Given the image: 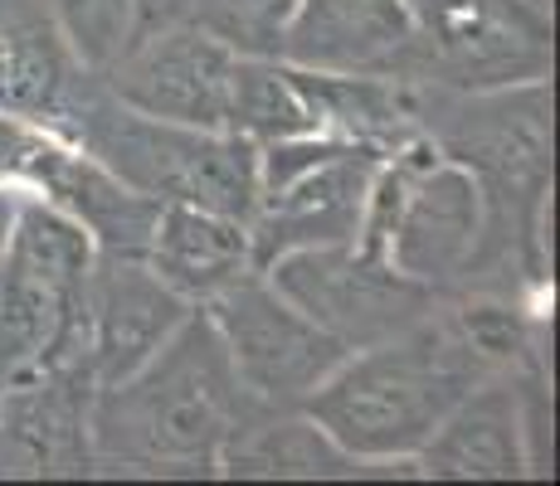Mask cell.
Returning a JSON list of instances; mask_svg holds the SVG:
<instances>
[{"label": "cell", "instance_id": "4", "mask_svg": "<svg viewBox=\"0 0 560 486\" xmlns=\"http://www.w3.org/2000/svg\"><path fill=\"white\" fill-rule=\"evenodd\" d=\"M54 132L79 142L98 166L161 204H200L249 224L258 204V146L249 137L166 122L107 93L98 63L83 69Z\"/></svg>", "mask_w": 560, "mask_h": 486}, {"label": "cell", "instance_id": "13", "mask_svg": "<svg viewBox=\"0 0 560 486\" xmlns=\"http://www.w3.org/2000/svg\"><path fill=\"white\" fill-rule=\"evenodd\" d=\"M190 301L132 253H98L89 273V370L98 384L132 375L180 321Z\"/></svg>", "mask_w": 560, "mask_h": 486}, {"label": "cell", "instance_id": "5", "mask_svg": "<svg viewBox=\"0 0 560 486\" xmlns=\"http://www.w3.org/2000/svg\"><path fill=\"white\" fill-rule=\"evenodd\" d=\"M89 229L20 194L0 244V384L54 365H89Z\"/></svg>", "mask_w": 560, "mask_h": 486}, {"label": "cell", "instance_id": "9", "mask_svg": "<svg viewBox=\"0 0 560 486\" xmlns=\"http://www.w3.org/2000/svg\"><path fill=\"white\" fill-rule=\"evenodd\" d=\"M264 273L298 311H307L347 351L400 336V331L434 317L448 301L439 287L400 273L385 258L361 253L357 244L298 248V253H283L278 263H268Z\"/></svg>", "mask_w": 560, "mask_h": 486}, {"label": "cell", "instance_id": "7", "mask_svg": "<svg viewBox=\"0 0 560 486\" xmlns=\"http://www.w3.org/2000/svg\"><path fill=\"white\" fill-rule=\"evenodd\" d=\"M556 15L551 0H424L415 39L390 73L439 88L482 93L551 79Z\"/></svg>", "mask_w": 560, "mask_h": 486}, {"label": "cell", "instance_id": "6", "mask_svg": "<svg viewBox=\"0 0 560 486\" xmlns=\"http://www.w3.org/2000/svg\"><path fill=\"white\" fill-rule=\"evenodd\" d=\"M381 151L331 132L273 137L258 146V204L249 214L254 263L264 273L298 248L357 244Z\"/></svg>", "mask_w": 560, "mask_h": 486}, {"label": "cell", "instance_id": "20", "mask_svg": "<svg viewBox=\"0 0 560 486\" xmlns=\"http://www.w3.org/2000/svg\"><path fill=\"white\" fill-rule=\"evenodd\" d=\"M190 5H196V0H122V39H117V49L137 45V39L156 35V29H166V25L190 20Z\"/></svg>", "mask_w": 560, "mask_h": 486}, {"label": "cell", "instance_id": "12", "mask_svg": "<svg viewBox=\"0 0 560 486\" xmlns=\"http://www.w3.org/2000/svg\"><path fill=\"white\" fill-rule=\"evenodd\" d=\"M93 380L89 365H54L0 384V482L93 477Z\"/></svg>", "mask_w": 560, "mask_h": 486}, {"label": "cell", "instance_id": "11", "mask_svg": "<svg viewBox=\"0 0 560 486\" xmlns=\"http://www.w3.org/2000/svg\"><path fill=\"white\" fill-rule=\"evenodd\" d=\"M240 69L244 49L224 45L220 35L200 29L196 20H180V25H166L156 35L137 39V45L117 49L113 59H103L98 79L107 83V93L122 97L137 112L230 132Z\"/></svg>", "mask_w": 560, "mask_h": 486}, {"label": "cell", "instance_id": "17", "mask_svg": "<svg viewBox=\"0 0 560 486\" xmlns=\"http://www.w3.org/2000/svg\"><path fill=\"white\" fill-rule=\"evenodd\" d=\"M365 462L337 448L303 408H264L220 452V477H357Z\"/></svg>", "mask_w": 560, "mask_h": 486}, {"label": "cell", "instance_id": "15", "mask_svg": "<svg viewBox=\"0 0 560 486\" xmlns=\"http://www.w3.org/2000/svg\"><path fill=\"white\" fill-rule=\"evenodd\" d=\"M409 39H415V0H298L278 59L303 69L390 73Z\"/></svg>", "mask_w": 560, "mask_h": 486}, {"label": "cell", "instance_id": "3", "mask_svg": "<svg viewBox=\"0 0 560 486\" xmlns=\"http://www.w3.org/2000/svg\"><path fill=\"white\" fill-rule=\"evenodd\" d=\"M488 375L444 301L400 336L351 351L303 399V414L357 462H409Z\"/></svg>", "mask_w": 560, "mask_h": 486}, {"label": "cell", "instance_id": "2", "mask_svg": "<svg viewBox=\"0 0 560 486\" xmlns=\"http://www.w3.org/2000/svg\"><path fill=\"white\" fill-rule=\"evenodd\" d=\"M254 408L210 317L196 307L132 375L93 389V458L98 472L220 477V452Z\"/></svg>", "mask_w": 560, "mask_h": 486}, {"label": "cell", "instance_id": "8", "mask_svg": "<svg viewBox=\"0 0 560 486\" xmlns=\"http://www.w3.org/2000/svg\"><path fill=\"white\" fill-rule=\"evenodd\" d=\"M214 336L234 365L240 389L264 408H303V399L347 360V345L298 311L268 273H249L205 301Z\"/></svg>", "mask_w": 560, "mask_h": 486}, {"label": "cell", "instance_id": "10", "mask_svg": "<svg viewBox=\"0 0 560 486\" xmlns=\"http://www.w3.org/2000/svg\"><path fill=\"white\" fill-rule=\"evenodd\" d=\"M551 375H488L415 452V472L434 482H512L546 472Z\"/></svg>", "mask_w": 560, "mask_h": 486}, {"label": "cell", "instance_id": "18", "mask_svg": "<svg viewBox=\"0 0 560 486\" xmlns=\"http://www.w3.org/2000/svg\"><path fill=\"white\" fill-rule=\"evenodd\" d=\"M298 15V0H196L190 20L224 45L244 54H273L283 49V35Z\"/></svg>", "mask_w": 560, "mask_h": 486}, {"label": "cell", "instance_id": "19", "mask_svg": "<svg viewBox=\"0 0 560 486\" xmlns=\"http://www.w3.org/2000/svg\"><path fill=\"white\" fill-rule=\"evenodd\" d=\"M69 20L73 39H79L83 59L103 63L113 59L117 39H122V0H54Z\"/></svg>", "mask_w": 560, "mask_h": 486}, {"label": "cell", "instance_id": "16", "mask_svg": "<svg viewBox=\"0 0 560 486\" xmlns=\"http://www.w3.org/2000/svg\"><path fill=\"white\" fill-rule=\"evenodd\" d=\"M142 258L190 307H205L214 292L258 273L249 224L220 210H200V204H161Z\"/></svg>", "mask_w": 560, "mask_h": 486}, {"label": "cell", "instance_id": "14", "mask_svg": "<svg viewBox=\"0 0 560 486\" xmlns=\"http://www.w3.org/2000/svg\"><path fill=\"white\" fill-rule=\"evenodd\" d=\"M83 69L89 59L54 0H0V112L54 127Z\"/></svg>", "mask_w": 560, "mask_h": 486}, {"label": "cell", "instance_id": "1", "mask_svg": "<svg viewBox=\"0 0 560 486\" xmlns=\"http://www.w3.org/2000/svg\"><path fill=\"white\" fill-rule=\"evenodd\" d=\"M419 88V137L458 161L482 190V248L468 292L546 297V204L556 170V97L551 79L512 88L458 93ZM541 317V311H536Z\"/></svg>", "mask_w": 560, "mask_h": 486}]
</instances>
